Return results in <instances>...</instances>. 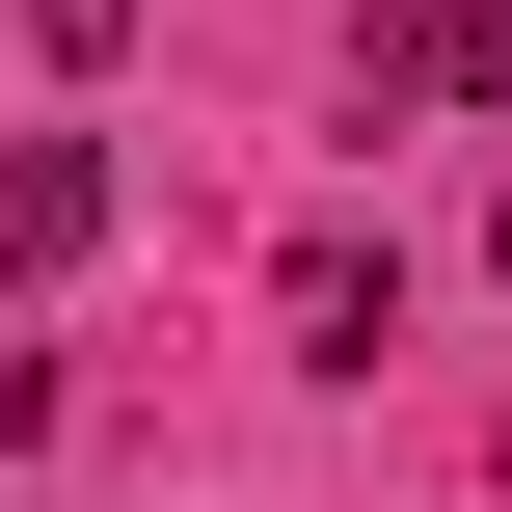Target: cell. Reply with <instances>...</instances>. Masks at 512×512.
I'll return each mask as SVG.
<instances>
[{"mask_svg":"<svg viewBox=\"0 0 512 512\" xmlns=\"http://www.w3.org/2000/svg\"><path fill=\"white\" fill-rule=\"evenodd\" d=\"M81 243H108V135H0V270L54 297Z\"/></svg>","mask_w":512,"mask_h":512,"instance_id":"1","label":"cell"},{"mask_svg":"<svg viewBox=\"0 0 512 512\" xmlns=\"http://www.w3.org/2000/svg\"><path fill=\"white\" fill-rule=\"evenodd\" d=\"M27 54H54V81H108V54H135V0H27Z\"/></svg>","mask_w":512,"mask_h":512,"instance_id":"2","label":"cell"}]
</instances>
